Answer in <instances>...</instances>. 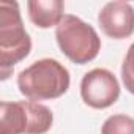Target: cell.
I'll list each match as a JSON object with an SVG mask.
<instances>
[{
    "label": "cell",
    "instance_id": "cell-1",
    "mask_svg": "<svg viewBox=\"0 0 134 134\" xmlns=\"http://www.w3.org/2000/svg\"><path fill=\"white\" fill-rule=\"evenodd\" d=\"M70 71L55 58H41L18 74L19 92L32 101L55 99L70 88Z\"/></svg>",
    "mask_w": 134,
    "mask_h": 134
},
{
    "label": "cell",
    "instance_id": "cell-6",
    "mask_svg": "<svg viewBox=\"0 0 134 134\" xmlns=\"http://www.w3.org/2000/svg\"><path fill=\"white\" fill-rule=\"evenodd\" d=\"M98 24L101 30L114 40H123L134 33V8L126 2H109L99 14Z\"/></svg>",
    "mask_w": 134,
    "mask_h": 134
},
{
    "label": "cell",
    "instance_id": "cell-4",
    "mask_svg": "<svg viewBox=\"0 0 134 134\" xmlns=\"http://www.w3.org/2000/svg\"><path fill=\"white\" fill-rule=\"evenodd\" d=\"M52 121L51 109L35 101L0 104V134H46Z\"/></svg>",
    "mask_w": 134,
    "mask_h": 134
},
{
    "label": "cell",
    "instance_id": "cell-8",
    "mask_svg": "<svg viewBox=\"0 0 134 134\" xmlns=\"http://www.w3.org/2000/svg\"><path fill=\"white\" fill-rule=\"evenodd\" d=\"M101 134H134V118L123 114L112 115L104 121Z\"/></svg>",
    "mask_w": 134,
    "mask_h": 134
},
{
    "label": "cell",
    "instance_id": "cell-7",
    "mask_svg": "<svg viewBox=\"0 0 134 134\" xmlns=\"http://www.w3.org/2000/svg\"><path fill=\"white\" fill-rule=\"evenodd\" d=\"M27 8L30 21L40 29L58 25L65 16V3L62 0H30Z\"/></svg>",
    "mask_w": 134,
    "mask_h": 134
},
{
    "label": "cell",
    "instance_id": "cell-2",
    "mask_svg": "<svg viewBox=\"0 0 134 134\" xmlns=\"http://www.w3.org/2000/svg\"><path fill=\"white\" fill-rule=\"evenodd\" d=\"M32 51V40L24 29L18 2L0 3V66L2 79Z\"/></svg>",
    "mask_w": 134,
    "mask_h": 134
},
{
    "label": "cell",
    "instance_id": "cell-5",
    "mask_svg": "<svg viewBox=\"0 0 134 134\" xmlns=\"http://www.w3.org/2000/svg\"><path fill=\"white\" fill-rule=\"evenodd\" d=\"M81 96L93 109L110 107L120 96V84L114 73L104 68H95L82 77Z\"/></svg>",
    "mask_w": 134,
    "mask_h": 134
},
{
    "label": "cell",
    "instance_id": "cell-3",
    "mask_svg": "<svg viewBox=\"0 0 134 134\" xmlns=\"http://www.w3.org/2000/svg\"><path fill=\"white\" fill-rule=\"evenodd\" d=\"M55 40L60 51L76 65L95 60L101 49L96 30L74 14H65L55 29Z\"/></svg>",
    "mask_w": 134,
    "mask_h": 134
},
{
    "label": "cell",
    "instance_id": "cell-9",
    "mask_svg": "<svg viewBox=\"0 0 134 134\" xmlns=\"http://www.w3.org/2000/svg\"><path fill=\"white\" fill-rule=\"evenodd\" d=\"M121 79L126 87V90L134 95V43L129 46L123 65H121Z\"/></svg>",
    "mask_w": 134,
    "mask_h": 134
}]
</instances>
